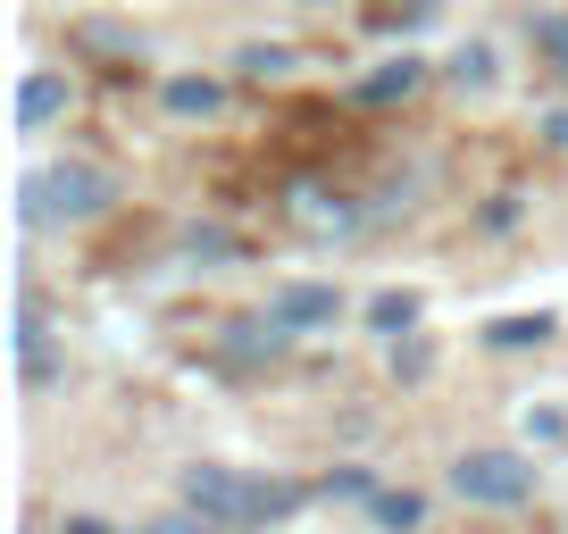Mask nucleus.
I'll use <instances>...</instances> for the list:
<instances>
[{
	"label": "nucleus",
	"instance_id": "obj_1",
	"mask_svg": "<svg viewBox=\"0 0 568 534\" xmlns=\"http://www.w3.org/2000/svg\"><path fill=\"white\" fill-rule=\"evenodd\" d=\"M176 501H184L193 517H210V526L243 534V526H267V517H293V510H302V484L243 476V468L201 460V468H184V476H176Z\"/></svg>",
	"mask_w": 568,
	"mask_h": 534
},
{
	"label": "nucleus",
	"instance_id": "obj_2",
	"mask_svg": "<svg viewBox=\"0 0 568 534\" xmlns=\"http://www.w3.org/2000/svg\"><path fill=\"white\" fill-rule=\"evenodd\" d=\"M109 201H118V184H109L101 167H84V160H59V167H42V176L18 184L26 226H84V217H101Z\"/></svg>",
	"mask_w": 568,
	"mask_h": 534
},
{
	"label": "nucleus",
	"instance_id": "obj_3",
	"mask_svg": "<svg viewBox=\"0 0 568 534\" xmlns=\"http://www.w3.org/2000/svg\"><path fill=\"white\" fill-rule=\"evenodd\" d=\"M452 493L477 501V510H518V501H535V460H518V451H460L452 460Z\"/></svg>",
	"mask_w": 568,
	"mask_h": 534
},
{
	"label": "nucleus",
	"instance_id": "obj_4",
	"mask_svg": "<svg viewBox=\"0 0 568 534\" xmlns=\"http://www.w3.org/2000/svg\"><path fill=\"white\" fill-rule=\"evenodd\" d=\"M267 318H276L284 335H318V326L343 318V301H335V285H276L267 292Z\"/></svg>",
	"mask_w": 568,
	"mask_h": 534
},
{
	"label": "nucleus",
	"instance_id": "obj_5",
	"mask_svg": "<svg viewBox=\"0 0 568 534\" xmlns=\"http://www.w3.org/2000/svg\"><path fill=\"white\" fill-rule=\"evenodd\" d=\"M426 84V59H385V68H376V75H359V84H352V101L359 109H393V101H409V92H418Z\"/></svg>",
	"mask_w": 568,
	"mask_h": 534
},
{
	"label": "nucleus",
	"instance_id": "obj_6",
	"mask_svg": "<svg viewBox=\"0 0 568 534\" xmlns=\"http://www.w3.org/2000/svg\"><path fill=\"white\" fill-rule=\"evenodd\" d=\"M51 117H68V75H26L18 84V125L34 134V125H51Z\"/></svg>",
	"mask_w": 568,
	"mask_h": 534
},
{
	"label": "nucleus",
	"instance_id": "obj_7",
	"mask_svg": "<svg viewBox=\"0 0 568 534\" xmlns=\"http://www.w3.org/2000/svg\"><path fill=\"white\" fill-rule=\"evenodd\" d=\"M18 376L26 384H51V342H42V318H34V301H18Z\"/></svg>",
	"mask_w": 568,
	"mask_h": 534
},
{
	"label": "nucleus",
	"instance_id": "obj_8",
	"mask_svg": "<svg viewBox=\"0 0 568 534\" xmlns=\"http://www.w3.org/2000/svg\"><path fill=\"white\" fill-rule=\"evenodd\" d=\"M176 117H217V101H226V84L217 75H168V92H160Z\"/></svg>",
	"mask_w": 568,
	"mask_h": 534
},
{
	"label": "nucleus",
	"instance_id": "obj_9",
	"mask_svg": "<svg viewBox=\"0 0 568 534\" xmlns=\"http://www.w3.org/2000/svg\"><path fill=\"white\" fill-rule=\"evenodd\" d=\"M485 342H494V351H535V342H551V309H535V318H494Z\"/></svg>",
	"mask_w": 568,
	"mask_h": 534
},
{
	"label": "nucleus",
	"instance_id": "obj_10",
	"mask_svg": "<svg viewBox=\"0 0 568 534\" xmlns=\"http://www.w3.org/2000/svg\"><path fill=\"white\" fill-rule=\"evenodd\" d=\"M260 351H267V359L284 351V326H276V318H243V326H226V359H260Z\"/></svg>",
	"mask_w": 568,
	"mask_h": 534
},
{
	"label": "nucleus",
	"instance_id": "obj_11",
	"mask_svg": "<svg viewBox=\"0 0 568 534\" xmlns=\"http://www.w3.org/2000/svg\"><path fill=\"white\" fill-rule=\"evenodd\" d=\"M234 68H243L251 84H276V75H293V51H284V42H243Z\"/></svg>",
	"mask_w": 568,
	"mask_h": 534
},
{
	"label": "nucleus",
	"instance_id": "obj_12",
	"mask_svg": "<svg viewBox=\"0 0 568 534\" xmlns=\"http://www.w3.org/2000/svg\"><path fill=\"white\" fill-rule=\"evenodd\" d=\"M368 326H376V335H393V342H402L409 326H418V292H376V301H368Z\"/></svg>",
	"mask_w": 568,
	"mask_h": 534
},
{
	"label": "nucleus",
	"instance_id": "obj_13",
	"mask_svg": "<svg viewBox=\"0 0 568 534\" xmlns=\"http://www.w3.org/2000/svg\"><path fill=\"white\" fill-rule=\"evenodd\" d=\"M75 42L101 59H142V34H125V25H75Z\"/></svg>",
	"mask_w": 568,
	"mask_h": 534
},
{
	"label": "nucleus",
	"instance_id": "obj_14",
	"mask_svg": "<svg viewBox=\"0 0 568 534\" xmlns=\"http://www.w3.org/2000/svg\"><path fill=\"white\" fill-rule=\"evenodd\" d=\"M452 84H460V92H485V84H494V51H485V42H468V51L460 59H452Z\"/></svg>",
	"mask_w": 568,
	"mask_h": 534
},
{
	"label": "nucleus",
	"instance_id": "obj_15",
	"mask_svg": "<svg viewBox=\"0 0 568 534\" xmlns=\"http://www.w3.org/2000/svg\"><path fill=\"white\" fill-rule=\"evenodd\" d=\"M426 517V501L418 493H376V526H393V534H409Z\"/></svg>",
	"mask_w": 568,
	"mask_h": 534
},
{
	"label": "nucleus",
	"instance_id": "obj_16",
	"mask_svg": "<svg viewBox=\"0 0 568 534\" xmlns=\"http://www.w3.org/2000/svg\"><path fill=\"white\" fill-rule=\"evenodd\" d=\"M535 51H544L551 68L568 75V18H535Z\"/></svg>",
	"mask_w": 568,
	"mask_h": 534
},
{
	"label": "nucleus",
	"instance_id": "obj_17",
	"mask_svg": "<svg viewBox=\"0 0 568 534\" xmlns=\"http://www.w3.org/2000/svg\"><path fill=\"white\" fill-rule=\"evenodd\" d=\"M326 493H335V501H376V484H368V468H335Z\"/></svg>",
	"mask_w": 568,
	"mask_h": 534
},
{
	"label": "nucleus",
	"instance_id": "obj_18",
	"mask_svg": "<svg viewBox=\"0 0 568 534\" xmlns=\"http://www.w3.org/2000/svg\"><path fill=\"white\" fill-rule=\"evenodd\" d=\"M142 534H226V526H210V517L184 510V517H160V526H142Z\"/></svg>",
	"mask_w": 568,
	"mask_h": 534
},
{
	"label": "nucleus",
	"instance_id": "obj_19",
	"mask_svg": "<svg viewBox=\"0 0 568 534\" xmlns=\"http://www.w3.org/2000/svg\"><path fill=\"white\" fill-rule=\"evenodd\" d=\"M193 250H201V259H226V250H234V234H217V226H193Z\"/></svg>",
	"mask_w": 568,
	"mask_h": 534
},
{
	"label": "nucleus",
	"instance_id": "obj_20",
	"mask_svg": "<svg viewBox=\"0 0 568 534\" xmlns=\"http://www.w3.org/2000/svg\"><path fill=\"white\" fill-rule=\"evenodd\" d=\"M68 534H109V526H101V517H68Z\"/></svg>",
	"mask_w": 568,
	"mask_h": 534
}]
</instances>
